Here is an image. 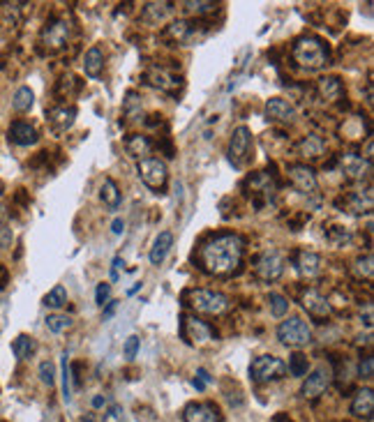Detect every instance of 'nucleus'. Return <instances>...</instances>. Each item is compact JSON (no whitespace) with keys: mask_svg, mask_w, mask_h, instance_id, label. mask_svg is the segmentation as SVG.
Masks as SVG:
<instances>
[{"mask_svg":"<svg viewBox=\"0 0 374 422\" xmlns=\"http://www.w3.org/2000/svg\"><path fill=\"white\" fill-rule=\"evenodd\" d=\"M192 33H194V25L187 21V19H178L174 21L171 25H166V38L176 42V44H183L192 38Z\"/></svg>","mask_w":374,"mask_h":422,"instance_id":"cd10ccee","label":"nucleus"},{"mask_svg":"<svg viewBox=\"0 0 374 422\" xmlns=\"http://www.w3.org/2000/svg\"><path fill=\"white\" fill-rule=\"evenodd\" d=\"M139 178L144 181V185L148 187V190H153V192H164V187H166V181H169V171H166V164L162 159H157V157H146V159H141L139 161Z\"/></svg>","mask_w":374,"mask_h":422,"instance_id":"423d86ee","label":"nucleus"},{"mask_svg":"<svg viewBox=\"0 0 374 422\" xmlns=\"http://www.w3.org/2000/svg\"><path fill=\"white\" fill-rule=\"evenodd\" d=\"M293 266H296V273L300 277L312 280V277H317L319 273H322V256H319L317 251L300 249L298 254L293 256Z\"/></svg>","mask_w":374,"mask_h":422,"instance_id":"dca6fc26","label":"nucleus"},{"mask_svg":"<svg viewBox=\"0 0 374 422\" xmlns=\"http://www.w3.org/2000/svg\"><path fill=\"white\" fill-rule=\"evenodd\" d=\"M266 118L273 122H284L289 125L296 120V106H293L289 100H282V97H271L264 106Z\"/></svg>","mask_w":374,"mask_h":422,"instance_id":"ddd939ff","label":"nucleus"},{"mask_svg":"<svg viewBox=\"0 0 374 422\" xmlns=\"http://www.w3.org/2000/svg\"><path fill=\"white\" fill-rule=\"evenodd\" d=\"M35 351H38V342H35L30 335H19L12 342V353L19 358V360H28V358L35 355Z\"/></svg>","mask_w":374,"mask_h":422,"instance_id":"c756f323","label":"nucleus"},{"mask_svg":"<svg viewBox=\"0 0 374 422\" xmlns=\"http://www.w3.org/2000/svg\"><path fill=\"white\" fill-rule=\"evenodd\" d=\"M183 10L187 14H197V16H203V14H210L217 10V3H210V0H187L183 3Z\"/></svg>","mask_w":374,"mask_h":422,"instance_id":"f704fd0d","label":"nucleus"},{"mask_svg":"<svg viewBox=\"0 0 374 422\" xmlns=\"http://www.w3.org/2000/svg\"><path fill=\"white\" fill-rule=\"evenodd\" d=\"M146 79H148V84H150V86L159 88V91H162V93H171V95H176L178 91H181V79H178L176 74H171V72L162 69V67H153V69H148Z\"/></svg>","mask_w":374,"mask_h":422,"instance_id":"6ab92c4d","label":"nucleus"},{"mask_svg":"<svg viewBox=\"0 0 374 422\" xmlns=\"http://www.w3.org/2000/svg\"><path fill=\"white\" fill-rule=\"evenodd\" d=\"M102 69H104V53L100 47H91L86 51V56H84V72H86V76H91V79H97L102 74Z\"/></svg>","mask_w":374,"mask_h":422,"instance_id":"393cba45","label":"nucleus"},{"mask_svg":"<svg viewBox=\"0 0 374 422\" xmlns=\"http://www.w3.org/2000/svg\"><path fill=\"white\" fill-rule=\"evenodd\" d=\"M333 381V372H331V367H326V365H319L314 372H312L305 383H302V388H300V394H302V399H319L322 394L328 390V385H331Z\"/></svg>","mask_w":374,"mask_h":422,"instance_id":"9d476101","label":"nucleus"},{"mask_svg":"<svg viewBox=\"0 0 374 422\" xmlns=\"http://www.w3.org/2000/svg\"><path fill=\"white\" fill-rule=\"evenodd\" d=\"M287 176H289V183L296 187L300 194H312V192L317 190V185H319L317 183V173L312 171L307 164H293V166H289Z\"/></svg>","mask_w":374,"mask_h":422,"instance_id":"4468645a","label":"nucleus"},{"mask_svg":"<svg viewBox=\"0 0 374 422\" xmlns=\"http://www.w3.org/2000/svg\"><path fill=\"white\" fill-rule=\"evenodd\" d=\"M81 422H95V418L93 416H86V418H81Z\"/></svg>","mask_w":374,"mask_h":422,"instance_id":"5fc2aeb1","label":"nucleus"},{"mask_svg":"<svg viewBox=\"0 0 374 422\" xmlns=\"http://www.w3.org/2000/svg\"><path fill=\"white\" fill-rule=\"evenodd\" d=\"M109 298H111V284H109V282L97 284V289H95V302H97V307H104V304L109 302Z\"/></svg>","mask_w":374,"mask_h":422,"instance_id":"c03bdc74","label":"nucleus"},{"mask_svg":"<svg viewBox=\"0 0 374 422\" xmlns=\"http://www.w3.org/2000/svg\"><path fill=\"white\" fill-rule=\"evenodd\" d=\"M284 273V256L278 249H266L256 256L254 261V275L261 282H278Z\"/></svg>","mask_w":374,"mask_h":422,"instance_id":"0eeeda50","label":"nucleus"},{"mask_svg":"<svg viewBox=\"0 0 374 422\" xmlns=\"http://www.w3.org/2000/svg\"><path fill=\"white\" fill-rule=\"evenodd\" d=\"M123 266H125L123 256H113V261H111V282H118L120 280V268Z\"/></svg>","mask_w":374,"mask_h":422,"instance_id":"de8ad7c7","label":"nucleus"},{"mask_svg":"<svg viewBox=\"0 0 374 422\" xmlns=\"http://www.w3.org/2000/svg\"><path fill=\"white\" fill-rule=\"evenodd\" d=\"M298 152L305 159H319L326 152V141L317 134H307L305 139L298 143Z\"/></svg>","mask_w":374,"mask_h":422,"instance_id":"b1692460","label":"nucleus"},{"mask_svg":"<svg viewBox=\"0 0 374 422\" xmlns=\"http://www.w3.org/2000/svg\"><path fill=\"white\" fill-rule=\"evenodd\" d=\"M353 275L358 277V280H372V275H374V266H372V254H368V256H361L358 261L353 263Z\"/></svg>","mask_w":374,"mask_h":422,"instance_id":"58836bf2","label":"nucleus"},{"mask_svg":"<svg viewBox=\"0 0 374 422\" xmlns=\"http://www.w3.org/2000/svg\"><path fill=\"white\" fill-rule=\"evenodd\" d=\"M291 56L300 67L322 69L331 62V49H328V44L322 38H317V35H302V38L293 42Z\"/></svg>","mask_w":374,"mask_h":422,"instance_id":"f03ea898","label":"nucleus"},{"mask_svg":"<svg viewBox=\"0 0 374 422\" xmlns=\"http://www.w3.org/2000/svg\"><path fill=\"white\" fill-rule=\"evenodd\" d=\"M284 374H287V363L275 355H259V358H254L252 365H249V379H252L256 385L278 381Z\"/></svg>","mask_w":374,"mask_h":422,"instance_id":"20e7f679","label":"nucleus"},{"mask_svg":"<svg viewBox=\"0 0 374 422\" xmlns=\"http://www.w3.org/2000/svg\"><path fill=\"white\" fill-rule=\"evenodd\" d=\"M3 192H5V185H3V181H0V196H3Z\"/></svg>","mask_w":374,"mask_h":422,"instance_id":"6e6d98bb","label":"nucleus"},{"mask_svg":"<svg viewBox=\"0 0 374 422\" xmlns=\"http://www.w3.org/2000/svg\"><path fill=\"white\" fill-rule=\"evenodd\" d=\"M349 208L353 212H370L372 210V190H370V187L365 190V194L363 192H353L349 196Z\"/></svg>","mask_w":374,"mask_h":422,"instance_id":"72a5a7b5","label":"nucleus"},{"mask_svg":"<svg viewBox=\"0 0 374 422\" xmlns=\"http://www.w3.org/2000/svg\"><path fill=\"white\" fill-rule=\"evenodd\" d=\"M300 304H302V309H305L310 316H314V319H328V316H331V302H328L324 295L319 291H314V289H305L300 293Z\"/></svg>","mask_w":374,"mask_h":422,"instance_id":"2eb2a0df","label":"nucleus"},{"mask_svg":"<svg viewBox=\"0 0 374 422\" xmlns=\"http://www.w3.org/2000/svg\"><path fill=\"white\" fill-rule=\"evenodd\" d=\"M60 379H62V399L72 401V367L67 363V355H60Z\"/></svg>","mask_w":374,"mask_h":422,"instance_id":"473e14b6","label":"nucleus"},{"mask_svg":"<svg viewBox=\"0 0 374 422\" xmlns=\"http://www.w3.org/2000/svg\"><path fill=\"white\" fill-rule=\"evenodd\" d=\"M358 376H361V379H372V376H374V358L372 355H365L361 360Z\"/></svg>","mask_w":374,"mask_h":422,"instance_id":"49530a36","label":"nucleus"},{"mask_svg":"<svg viewBox=\"0 0 374 422\" xmlns=\"http://www.w3.org/2000/svg\"><path fill=\"white\" fill-rule=\"evenodd\" d=\"M44 307H51V309H60L62 304H67V289L62 284H56L53 289L44 295Z\"/></svg>","mask_w":374,"mask_h":422,"instance_id":"2f4dec72","label":"nucleus"},{"mask_svg":"<svg viewBox=\"0 0 374 422\" xmlns=\"http://www.w3.org/2000/svg\"><path fill=\"white\" fill-rule=\"evenodd\" d=\"M268 302H271V314H273V316L282 319L284 314L289 312V300L284 298V295H280V293H271L268 295Z\"/></svg>","mask_w":374,"mask_h":422,"instance_id":"a19ab883","label":"nucleus"},{"mask_svg":"<svg viewBox=\"0 0 374 422\" xmlns=\"http://www.w3.org/2000/svg\"><path fill=\"white\" fill-rule=\"evenodd\" d=\"M326 238H328V242H331V245L344 247L346 242L351 240V233L346 231V229H342V227H331V229L326 231Z\"/></svg>","mask_w":374,"mask_h":422,"instance_id":"ea45409f","label":"nucleus"},{"mask_svg":"<svg viewBox=\"0 0 374 422\" xmlns=\"http://www.w3.org/2000/svg\"><path fill=\"white\" fill-rule=\"evenodd\" d=\"M79 91H81V81H79L76 76H72V74L62 76L58 81V95L60 97H69V95H74Z\"/></svg>","mask_w":374,"mask_h":422,"instance_id":"4c0bfd02","label":"nucleus"},{"mask_svg":"<svg viewBox=\"0 0 374 422\" xmlns=\"http://www.w3.org/2000/svg\"><path fill=\"white\" fill-rule=\"evenodd\" d=\"M125 150L130 152L135 159H146L150 155V150H153V143L148 141V137H141V134H135V137H130L128 143H125Z\"/></svg>","mask_w":374,"mask_h":422,"instance_id":"bb28decb","label":"nucleus"},{"mask_svg":"<svg viewBox=\"0 0 374 422\" xmlns=\"http://www.w3.org/2000/svg\"><path fill=\"white\" fill-rule=\"evenodd\" d=\"M74 118H76V106H56V109L49 111V125L58 134L72 127Z\"/></svg>","mask_w":374,"mask_h":422,"instance_id":"412c9836","label":"nucleus"},{"mask_svg":"<svg viewBox=\"0 0 374 422\" xmlns=\"http://www.w3.org/2000/svg\"><path fill=\"white\" fill-rule=\"evenodd\" d=\"M171 3H148L144 7V14H141V19H144L146 23L150 25H157V23H162L169 14H171Z\"/></svg>","mask_w":374,"mask_h":422,"instance_id":"a878e982","label":"nucleus"},{"mask_svg":"<svg viewBox=\"0 0 374 422\" xmlns=\"http://www.w3.org/2000/svg\"><path fill=\"white\" fill-rule=\"evenodd\" d=\"M185 422H222V413L212 401H192L183 411Z\"/></svg>","mask_w":374,"mask_h":422,"instance_id":"f8f14e48","label":"nucleus"},{"mask_svg":"<svg viewBox=\"0 0 374 422\" xmlns=\"http://www.w3.org/2000/svg\"><path fill=\"white\" fill-rule=\"evenodd\" d=\"M245 256V240L238 233H217L199 247V266L203 273L227 277L238 273Z\"/></svg>","mask_w":374,"mask_h":422,"instance_id":"f257e3e1","label":"nucleus"},{"mask_svg":"<svg viewBox=\"0 0 374 422\" xmlns=\"http://www.w3.org/2000/svg\"><path fill=\"white\" fill-rule=\"evenodd\" d=\"M181 335L187 344L192 346H203L215 339V332L208 326L206 321H199L197 316H192V314H185L183 316V326H181Z\"/></svg>","mask_w":374,"mask_h":422,"instance_id":"1a4fd4ad","label":"nucleus"},{"mask_svg":"<svg viewBox=\"0 0 374 422\" xmlns=\"http://www.w3.org/2000/svg\"><path fill=\"white\" fill-rule=\"evenodd\" d=\"M174 247V233L171 231H162L153 242V249H150V263L159 266L169 256V251Z\"/></svg>","mask_w":374,"mask_h":422,"instance_id":"4be33fe9","label":"nucleus"},{"mask_svg":"<svg viewBox=\"0 0 374 422\" xmlns=\"http://www.w3.org/2000/svg\"><path fill=\"white\" fill-rule=\"evenodd\" d=\"M340 164H342V173L349 181H363V178H370L372 173V161L363 159L361 155H342Z\"/></svg>","mask_w":374,"mask_h":422,"instance_id":"a211bd4d","label":"nucleus"},{"mask_svg":"<svg viewBox=\"0 0 374 422\" xmlns=\"http://www.w3.org/2000/svg\"><path fill=\"white\" fill-rule=\"evenodd\" d=\"M374 411V390L372 388H361L358 392L353 394L351 399V413L353 418H363L370 420Z\"/></svg>","mask_w":374,"mask_h":422,"instance_id":"aec40b11","label":"nucleus"},{"mask_svg":"<svg viewBox=\"0 0 374 422\" xmlns=\"http://www.w3.org/2000/svg\"><path fill=\"white\" fill-rule=\"evenodd\" d=\"M139 346H141V339L137 335H130L128 339H125V346H123V353L128 360H135L137 353H139Z\"/></svg>","mask_w":374,"mask_h":422,"instance_id":"37998d69","label":"nucleus"},{"mask_svg":"<svg viewBox=\"0 0 374 422\" xmlns=\"http://www.w3.org/2000/svg\"><path fill=\"white\" fill-rule=\"evenodd\" d=\"M307 370H310L307 355L293 353V355L289 358V372H291V376H298V379H302V376H307Z\"/></svg>","mask_w":374,"mask_h":422,"instance_id":"e433bc0d","label":"nucleus"},{"mask_svg":"<svg viewBox=\"0 0 374 422\" xmlns=\"http://www.w3.org/2000/svg\"><path fill=\"white\" fill-rule=\"evenodd\" d=\"M40 379H42L44 385H49V388H53V383H56V367H53L51 360L40 363Z\"/></svg>","mask_w":374,"mask_h":422,"instance_id":"79ce46f5","label":"nucleus"},{"mask_svg":"<svg viewBox=\"0 0 374 422\" xmlns=\"http://www.w3.org/2000/svg\"><path fill=\"white\" fill-rule=\"evenodd\" d=\"M7 139H10L14 146L28 148V146H35V143H38L40 134H38V130H35L30 122L16 120V122L10 125V130H7Z\"/></svg>","mask_w":374,"mask_h":422,"instance_id":"f3484780","label":"nucleus"},{"mask_svg":"<svg viewBox=\"0 0 374 422\" xmlns=\"http://www.w3.org/2000/svg\"><path fill=\"white\" fill-rule=\"evenodd\" d=\"M102 422H125V411H123V406H118V404H111V406L106 409Z\"/></svg>","mask_w":374,"mask_h":422,"instance_id":"a18cd8bd","label":"nucleus"},{"mask_svg":"<svg viewBox=\"0 0 374 422\" xmlns=\"http://www.w3.org/2000/svg\"><path fill=\"white\" fill-rule=\"evenodd\" d=\"M72 326H74V321H72V316H67V314H49L47 316V328L51 332H56V335L69 330Z\"/></svg>","mask_w":374,"mask_h":422,"instance_id":"c9c22d12","label":"nucleus"},{"mask_svg":"<svg viewBox=\"0 0 374 422\" xmlns=\"http://www.w3.org/2000/svg\"><path fill=\"white\" fill-rule=\"evenodd\" d=\"M249 152H252V132H249L245 125H240V127H236L234 134H231L229 150H227L229 161L236 169H243L245 161L249 159Z\"/></svg>","mask_w":374,"mask_h":422,"instance_id":"6e6552de","label":"nucleus"},{"mask_svg":"<svg viewBox=\"0 0 374 422\" xmlns=\"http://www.w3.org/2000/svg\"><path fill=\"white\" fill-rule=\"evenodd\" d=\"M139 286H141V284H137V286H132V289H130L128 293H130V295H135V293L139 291Z\"/></svg>","mask_w":374,"mask_h":422,"instance_id":"864d4df0","label":"nucleus"},{"mask_svg":"<svg viewBox=\"0 0 374 422\" xmlns=\"http://www.w3.org/2000/svg\"><path fill=\"white\" fill-rule=\"evenodd\" d=\"M197 379L203 383V385H208V383H212V376L206 372V370H203V367H199V370H197Z\"/></svg>","mask_w":374,"mask_h":422,"instance_id":"09e8293b","label":"nucleus"},{"mask_svg":"<svg viewBox=\"0 0 374 422\" xmlns=\"http://www.w3.org/2000/svg\"><path fill=\"white\" fill-rule=\"evenodd\" d=\"M275 422H291V420H284V418H278V420H275Z\"/></svg>","mask_w":374,"mask_h":422,"instance_id":"4d7b16f0","label":"nucleus"},{"mask_svg":"<svg viewBox=\"0 0 374 422\" xmlns=\"http://www.w3.org/2000/svg\"><path fill=\"white\" fill-rule=\"evenodd\" d=\"M69 21L67 19H51L42 30V44L49 51H58L62 47H67L69 42Z\"/></svg>","mask_w":374,"mask_h":422,"instance_id":"9b49d317","label":"nucleus"},{"mask_svg":"<svg viewBox=\"0 0 374 422\" xmlns=\"http://www.w3.org/2000/svg\"><path fill=\"white\" fill-rule=\"evenodd\" d=\"M185 300L194 312L206 314V316H222V314L229 312L231 307V302L225 293L210 291V289H190L185 293Z\"/></svg>","mask_w":374,"mask_h":422,"instance_id":"7ed1b4c3","label":"nucleus"},{"mask_svg":"<svg viewBox=\"0 0 374 422\" xmlns=\"http://www.w3.org/2000/svg\"><path fill=\"white\" fill-rule=\"evenodd\" d=\"M113 309H115V302H106V309H104V316L109 319L111 314H113Z\"/></svg>","mask_w":374,"mask_h":422,"instance_id":"3c124183","label":"nucleus"},{"mask_svg":"<svg viewBox=\"0 0 374 422\" xmlns=\"http://www.w3.org/2000/svg\"><path fill=\"white\" fill-rule=\"evenodd\" d=\"M317 91H319V95L324 97V100L337 102L344 95V86H342V81L337 76H322L317 81Z\"/></svg>","mask_w":374,"mask_h":422,"instance_id":"5701e85b","label":"nucleus"},{"mask_svg":"<svg viewBox=\"0 0 374 422\" xmlns=\"http://www.w3.org/2000/svg\"><path fill=\"white\" fill-rule=\"evenodd\" d=\"M93 406H95V409H100V406H104V397H100V394H97V397L93 399Z\"/></svg>","mask_w":374,"mask_h":422,"instance_id":"603ef678","label":"nucleus"},{"mask_svg":"<svg viewBox=\"0 0 374 422\" xmlns=\"http://www.w3.org/2000/svg\"><path fill=\"white\" fill-rule=\"evenodd\" d=\"M111 231L115 233V236H120V233L125 231V222H123V219H113V224H111Z\"/></svg>","mask_w":374,"mask_h":422,"instance_id":"8fccbe9b","label":"nucleus"},{"mask_svg":"<svg viewBox=\"0 0 374 422\" xmlns=\"http://www.w3.org/2000/svg\"><path fill=\"white\" fill-rule=\"evenodd\" d=\"M33 102H35V95L28 86H21L19 91L14 93L12 97V106H14V111L16 113H26V111H30L33 109Z\"/></svg>","mask_w":374,"mask_h":422,"instance_id":"7c9ffc66","label":"nucleus"},{"mask_svg":"<svg viewBox=\"0 0 374 422\" xmlns=\"http://www.w3.org/2000/svg\"><path fill=\"white\" fill-rule=\"evenodd\" d=\"M278 339L284 346L302 348V346H307L312 342V328L302 319L291 316V319L282 321L278 326Z\"/></svg>","mask_w":374,"mask_h":422,"instance_id":"39448f33","label":"nucleus"},{"mask_svg":"<svg viewBox=\"0 0 374 422\" xmlns=\"http://www.w3.org/2000/svg\"><path fill=\"white\" fill-rule=\"evenodd\" d=\"M100 199L106 208H111V210H115L120 205V190L113 178H104V183L100 187Z\"/></svg>","mask_w":374,"mask_h":422,"instance_id":"c85d7f7f","label":"nucleus"}]
</instances>
